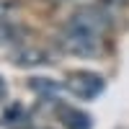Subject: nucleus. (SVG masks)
I'll list each match as a JSON object with an SVG mask.
<instances>
[{
	"mask_svg": "<svg viewBox=\"0 0 129 129\" xmlns=\"http://www.w3.org/2000/svg\"><path fill=\"white\" fill-rule=\"evenodd\" d=\"M59 116H62L64 129H93V119L80 109H62Z\"/></svg>",
	"mask_w": 129,
	"mask_h": 129,
	"instance_id": "39448f33",
	"label": "nucleus"
},
{
	"mask_svg": "<svg viewBox=\"0 0 129 129\" xmlns=\"http://www.w3.org/2000/svg\"><path fill=\"white\" fill-rule=\"evenodd\" d=\"M3 126L8 129H26L28 126V111L21 103H10L3 114Z\"/></svg>",
	"mask_w": 129,
	"mask_h": 129,
	"instance_id": "423d86ee",
	"label": "nucleus"
},
{
	"mask_svg": "<svg viewBox=\"0 0 129 129\" xmlns=\"http://www.w3.org/2000/svg\"><path fill=\"white\" fill-rule=\"evenodd\" d=\"M10 57H13V62L18 67H36V64H47L49 62V54L36 49V47H18Z\"/></svg>",
	"mask_w": 129,
	"mask_h": 129,
	"instance_id": "20e7f679",
	"label": "nucleus"
},
{
	"mask_svg": "<svg viewBox=\"0 0 129 129\" xmlns=\"http://www.w3.org/2000/svg\"><path fill=\"white\" fill-rule=\"evenodd\" d=\"M70 23H75V26H80V28H88V31H93V34L103 36L106 28L111 26V16L106 13L103 8H98V5H88V8H80L78 13H72Z\"/></svg>",
	"mask_w": 129,
	"mask_h": 129,
	"instance_id": "7ed1b4c3",
	"label": "nucleus"
},
{
	"mask_svg": "<svg viewBox=\"0 0 129 129\" xmlns=\"http://www.w3.org/2000/svg\"><path fill=\"white\" fill-rule=\"evenodd\" d=\"M36 129H49V126H36Z\"/></svg>",
	"mask_w": 129,
	"mask_h": 129,
	"instance_id": "1a4fd4ad",
	"label": "nucleus"
},
{
	"mask_svg": "<svg viewBox=\"0 0 129 129\" xmlns=\"http://www.w3.org/2000/svg\"><path fill=\"white\" fill-rule=\"evenodd\" d=\"M64 88H67L75 98H83V101H90L95 95H101L106 83L101 75L95 72H88V70H78V72H70L64 78Z\"/></svg>",
	"mask_w": 129,
	"mask_h": 129,
	"instance_id": "f03ea898",
	"label": "nucleus"
},
{
	"mask_svg": "<svg viewBox=\"0 0 129 129\" xmlns=\"http://www.w3.org/2000/svg\"><path fill=\"white\" fill-rule=\"evenodd\" d=\"M28 85H31V90H36V93H54L57 90V83L54 80H44V78H34Z\"/></svg>",
	"mask_w": 129,
	"mask_h": 129,
	"instance_id": "0eeeda50",
	"label": "nucleus"
},
{
	"mask_svg": "<svg viewBox=\"0 0 129 129\" xmlns=\"http://www.w3.org/2000/svg\"><path fill=\"white\" fill-rule=\"evenodd\" d=\"M5 98H8V85H5L3 78H0V103H5Z\"/></svg>",
	"mask_w": 129,
	"mask_h": 129,
	"instance_id": "6e6552de",
	"label": "nucleus"
},
{
	"mask_svg": "<svg viewBox=\"0 0 129 129\" xmlns=\"http://www.w3.org/2000/svg\"><path fill=\"white\" fill-rule=\"evenodd\" d=\"M57 44L64 54L72 57H95L101 52V36L88 28H80L75 23H67L57 34Z\"/></svg>",
	"mask_w": 129,
	"mask_h": 129,
	"instance_id": "f257e3e1",
	"label": "nucleus"
}]
</instances>
